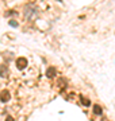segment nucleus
Listing matches in <instances>:
<instances>
[{
    "mask_svg": "<svg viewBox=\"0 0 115 121\" xmlns=\"http://www.w3.org/2000/svg\"><path fill=\"white\" fill-rule=\"evenodd\" d=\"M16 67L19 70H23L27 67V59L26 58H18L16 59Z\"/></svg>",
    "mask_w": 115,
    "mask_h": 121,
    "instance_id": "nucleus-1",
    "label": "nucleus"
},
{
    "mask_svg": "<svg viewBox=\"0 0 115 121\" xmlns=\"http://www.w3.org/2000/svg\"><path fill=\"white\" fill-rule=\"evenodd\" d=\"M10 98H11V94H10L8 90H3L0 93V101L1 102H8Z\"/></svg>",
    "mask_w": 115,
    "mask_h": 121,
    "instance_id": "nucleus-2",
    "label": "nucleus"
},
{
    "mask_svg": "<svg viewBox=\"0 0 115 121\" xmlns=\"http://www.w3.org/2000/svg\"><path fill=\"white\" fill-rule=\"evenodd\" d=\"M93 114H96V116H102L103 114V109H102V106L100 105H97V104H95L93 105Z\"/></svg>",
    "mask_w": 115,
    "mask_h": 121,
    "instance_id": "nucleus-3",
    "label": "nucleus"
},
{
    "mask_svg": "<svg viewBox=\"0 0 115 121\" xmlns=\"http://www.w3.org/2000/svg\"><path fill=\"white\" fill-rule=\"evenodd\" d=\"M0 77H8V69H7V66L5 65H1L0 66Z\"/></svg>",
    "mask_w": 115,
    "mask_h": 121,
    "instance_id": "nucleus-4",
    "label": "nucleus"
},
{
    "mask_svg": "<svg viewBox=\"0 0 115 121\" xmlns=\"http://www.w3.org/2000/svg\"><path fill=\"white\" fill-rule=\"evenodd\" d=\"M46 75H48V78H54L56 77V69L54 67H49L48 71H46Z\"/></svg>",
    "mask_w": 115,
    "mask_h": 121,
    "instance_id": "nucleus-5",
    "label": "nucleus"
},
{
    "mask_svg": "<svg viewBox=\"0 0 115 121\" xmlns=\"http://www.w3.org/2000/svg\"><path fill=\"white\" fill-rule=\"evenodd\" d=\"M80 99H81V102H83V105H84V106H89V105H91V101H89L88 98H85L84 95H81V97H80Z\"/></svg>",
    "mask_w": 115,
    "mask_h": 121,
    "instance_id": "nucleus-6",
    "label": "nucleus"
},
{
    "mask_svg": "<svg viewBox=\"0 0 115 121\" xmlns=\"http://www.w3.org/2000/svg\"><path fill=\"white\" fill-rule=\"evenodd\" d=\"M10 24H11L12 27H18V23L15 22V20H10Z\"/></svg>",
    "mask_w": 115,
    "mask_h": 121,
    "instance_id": "nucleus-7",
    "label": "nucleus"
},
{
    "mask_svg": "<svg viewBox=\"0 0 115 121\" xmlns=\"http://www.w3.org/2000/svg\"><path fill=\"white\" fill-rule=\"evenodd\" d=\"M5 121H15V120H14V117H12V116H7Z\"/></svg>",
    "mask_w": 115,
    "mask_h": 121,
    "instance_id": "nucleus-8",
    "label": "nucleus"
}]
</instances>
